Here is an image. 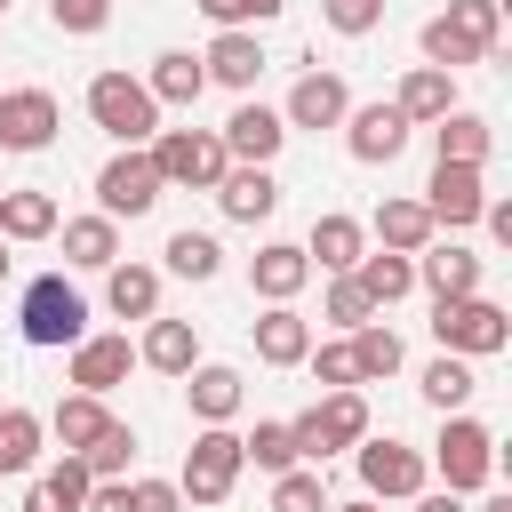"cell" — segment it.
<instances>
[{
  "mask_svg": "<svg viewBox=\"0 0 512 512\" xmlns=\"http://www.w3.org/2000/svg\"><path fill=\"white\" fill-rule=\"evenodd\" d=\"M16 328H24V344H40V352H72V344L88 336V296H80L64 272H40V280H24Z\"/></svg>",
  "mask_w": 512,
  "mask_h": 512,
  "instance_id": "cell-1",
  "label": "cell"
},
{
  "mask_svg": "<svg viewBox=\"0 0 512 512\" xmlns=\"http://www.w3.org/2000/svg\"><path fill=\"white\" fill-rule=\"evenodd\" d=\"M88 120H96L120 152H144V144L160 136V104H152V88L128 80V72H96V80H88Z\"/></svg>",
  "mask_w": 512,
  "mask_h": 512,
  "instance_id": "cell-2",
  "label": "cell"
},
{
  "mask_svg": "<svg viewBox=\"0 0 512 512\" xmlns=\"http://www.w3.org/2000/svg\"><path fill=\"white\" fill-rule=\"evenodd\" d=\"M424 472H440V488H448V496L488 488V480H496V432H488L480 416H440V440H432Z\"/></svg>",
  "mask_w": 512,
  "mask_h": 512,
  "instance_id": "cell-3",
  "label": "cell"
},
{
  "mask_svg": "<svg viewBox=\"0 0 512 512\" xmlns=\"http://www.w3.org/2000/svg\"><path fill=\"white\" fill-rule=\"evenodd\" d=\"M240 472H248L240 432H232V424H200V432H192V448H184L176 496H184V504H224V496L240 488Z\"/></svg>",
  "mask_w": 512,
  "mask_h": 512,
  "instance_id": "cell-4",
  "label": "cell"
},
{
  "mask_svg": "<svg viewBox=\"0 0 512 512\" xmlns=\"http://www.w3.org/2000/svg\"><path fill=\"white\" fill-rule=\"evenodd\" d=\"M144 152H152L160 184H184V192H216V184H224V168H232L216 128H160Z\"/></svg>",
  "mask_w": 512,
  "mask_h": 512,
  "instance_id": "cell-5",
  "label": "cell"
},
{
  "mask_svg": "<svg viewBox=\"0 0 512 512\" xmlns=\"http://www.w3.org/2000/svg\"><path fill=\"white\" fill-rule=\"evenodd\" d=\"M432 344L456 352V360H488V352L512 344V320L488 296H448V304H432Z\"/></svg>",
  "mask_w": 512,
  "mask_h": 512,
  "instance_id": "cell-6",
  "label": "cell"
},
{
  "mask_svg": "<svg viewBox=\"0 0 512 512\" xmlns=\"http://www.w3.org/2000/svg\"><path fill=\"white\" fill-rule=\"evenodd\" d=\"M288 432H296V456L304 464H328L336 448H360L368 440V400L360 392H320L304 416H288Z\"/></svg>",
  "mask_w": 512,
  "mask_h": 512,
  "instance_id": "cell-7",
  "label": "cell"
},
{
  "mask_svg": "<svg viewBox=\"0 0 512 512\" xmlns=\"http://www.w3.org/2000/svg\"><path fill=\"white\" fill-rule=\"evenodd\" d=\"M352 456H360V496H368V504H408V496H424V480H432V472H424V448H408V440H392V432H384V440H360Z\"/></svg>",
  "mask_w": 512,
  "mask_h": 512,
  "instance_id": "cell-8",
  "label": "cell"
},
{
  "mask_svg": "<svg viewBox=\"0 0 512 512\" xmlns=\"http://www.w3.org/2000/svg\"><path fill=\"white\" fill-rule=\"evenodd\" d=\"M168 184H160V168H152V152H112L104 168H96V216H152V200H160Z\"/></svg>",
  "mask_w": 512,
  "mask_h": 512,
  "instance_id": "cell-9",
  "label": "cell"
},
{
  "mask_svg": "<svg viewBox=\"0 0 512 512\" xmlns=\"http://www.w3.org/2000/svg\"><path fill=\"white\" fill-rule=\"evenodd\" d=\"M64 128V104L48 88H0V152H48Z\"/></svg>",
  "mask_w": 512,
  "mask_h": 512,
  "instance_id": "cell-10",
  "label": "cell"
},
{
  "mask_svg": "<svg viewBox=\"0 0 512 512\" xmlns=\"http://www.w3.org/2000/svg\"><path fill=\"white\" fill-rule=\"evenodd\" d=\"M480 208H488V176H480V168H464V160H432L424 216H432V224H448V232H464V224H480Z\"/></svg>",
  "mask_w": 512,
  "mask_h": 512,
  "instance_id": "cell-11",
  "label": "cell"
},
{
  "mask_svg": "<svg viewBox=\"0 0 512 512\" xmlns=\"http://www.w3.org/2000/svg\"><path fill=\"white\" fill-rule=\"evenodd\" d=\"M408 136H416V128H408L392 104H352V112H344V144H352L360 168H392V160L408 152Z\"/></svg>",
  "mask_w": 512,
  "mask_h": 512,
  "instance_id": "cell-12",
  "label": "cell"
},
{
  "mask_svg": "<svg viewBox=\"0 0 512 512\" xmlns=\"http://www.w3.org/2000/svg\"><path fill=\"white\" fill-rule=\"evenodd\" d=\"M216 136H224V160H232V168H272V152L288 144V120H280L272 104H240Z\"/></svg>",
  "mask_w": 512,
  "mask_h": 512,
  "instance_id": "cell-13",
  "label": "cell"
},
{
  "mask_svg": "<svg viewBox=\"0 0 512 512\" xmlns=\"http://www.w3.org/2000/svg\"><path fill=\"white\" fill-rule=\"evenodd\" d=\"M416 280L432 288V304L480 296V248H464V240H424V248H416Z\"/></svg>",
  "mask_w": 512,
  "mask_h": 512,
  "instance_id": "cell-14",
  "label": "cell"
},
{
  "mask_svg": "<svg viewBox=\"0 0 512 512\" xmlns=\"http://www.w3.org/2000/svg\"><path fill=\"white\" fill-rule=\"evenodd\" d=\"M128 368H136V344H128V336H80L64 376H72V392H96V400H104L112 384H128Z\"/></svg>",
  "mask_w": 512,
  "mask_h": 512,
  "instance_id": "cell-15",
  "label": "cell"
},
{
  "mask_svg": "<svg viewBox=\"0 0 512 512\" xmlns=\"http://www.w3.org/2000/svg\"><path fill=\"white\" fill-rule=\"evenodd\" d=\"M304 280H312V264H304V248H296V240H264V248L248 256V288H256L264 304H296V296H304Z\"/></svg>",
  "mask_w": 512,
  "mask_h": 512,
  "instance_id": "cell-16",
  "label": "cell"
},
{
  "mask_svg": "<svg viewBox=\"0 0 512 512\" xmlns=\"http://www.w3.org/2000/svg\"><path fill=\"white\" fill-rule=\"evenodd\" d=\"M184 400H192L200 424H232L240 400H248V376L224 368V360H200V368H184Z\"/></svg>",
  "mask_w": 512,
  "mask_h": 512,
  "instance_id": "cell-17",
  "label": "cell"
},
{
  "mask_svg": "<svg viewBox=\"0 0 512 512\" xmlns=\"http://www.w3.org/2000/svg\"><path fill=\"white\" fill-rule=\"evenodd\" d=\"M344 112H352V88L336 80V72H304L296 88H288V128H344Z\"/></svg>",
  "mask_w": 512,
  "mask_h": 512,
  "instance_id": "cell-18",
  "label": "cell"
},
{
  "mask_svg": "<svg viewBox=\"0 0 512 512\" xmlns=\"http://www.w3.org/2000/svg\"><path fill=\"white\" fill-rule=\"evenodd\" d=\"M304 352H312V320L296 304H264L256 312V360L264 368H304Z\"/></svg>",
  "mask_w": 512,
  "mask_h": 512,
  "instance_id": "cell-19",
  "label": "cell"
},
{
  "mask_svg": "<svg viewBox=\"0 0 512 512\" xmlns=\"http://www.w3.org/2000/svg\"><path fill=\"white\" fill-rule=\"evenodd\" d=\"M368 256V224L360 216H312V240H304V264H320V272H352Z\"/></svg>",
  "mask_w": 512,
  "mask_h": 512,
  "instance_id": "cell-20",
  "label": "cell"
},
{
  "mask_svg": "<svg viewBox=\"0 0 512 512\" xmlns=\"http://www.w3.org/2000/svg\"><path fill=\"white\" fill-rule=\"evenodd\" d=\"M200 72H208L216 88H240V96H248L256 72H264V40H256V32H216L208 56H200Z\"/></svg>",
  "mask_w": 512,
  "mask_h": 512,
  "instance_id": "cell-21",
  "label": "cell"
},
{
  "mask_svg": "<svg viewBox=\"0 0 512 512\" xmlns=\"http://www.w3.org/2000/svg\"><path fill=\"white\" fill-rule=\"evenodd\" d=\"M56 232H64V264L72 272H112L120 264V224L112 216H64Z\"/></svg>",
  "mask_w": 512,
  "mask_h": 512,
  "instance_id": "cell-22",
  "label": "cell"
},
{
  "mask_svg": "<svg viewBox=\"0 0 512 512\" xmlns=\"http://www.w3.org/2000/svg\"><path fill=\"white\" fill-rule=\"evenodd\" d=\"M48 424V440L64 448V456H88L96 440H104V424H112V408L96 400V392H72V400H56V416H40Z\"/></svg>",
  "mask_w": 512,
  "mask_h": 512,
  "instance_id": "cell-23",
  "label": "cell"
},
{
  "mask_svg": "<svg viewBox=\"0 0 512 512\" xmlns=\"http://www.w3.org/2000/svg\"><path fill=\"white\" fill-rule=\"evenodd\" d=\"M64 216H56V192L40 184H0V240H48Z\"/></svg>",
  "mask_w": 512,
  "mask_h": 512,
  "instance_id": "cell-24",
  "label": "cell"
},
{
  "mask_svg": "<svg viewBox=\"0 0 512 512\" xmlns=\"http://www.w3.org/2000/svg\"><path fill=\"white\" fill-rule=\"evenodd\" d=\"M392 112H400L408 128H432V120H448V112H456V80H448V72H432V64H416V72L400 80Z\"/></svg>",
  "mask_w": 512,
  "mask_h": 512,
  "instance_id": "cell-25",
  "label": "cell"
},
{
  "mask_svg": "<svg viewBox=\"0 0 512 512\" xmlns=\"http://www.w3.org/2000/svg\"><path fill=\"white\" fill-rule=\"evenodd\" d=\"M216 208H224L232 224H264V216L280 208V184H272V168H224V184H216Z\"/></svg>",
  "mask_w": 512,
  "mask_h": 512,
  "instance_id": "cell-26",
  "label": "cell"
},
{
  "mask_svg": "<svg viewBox=\"0 0 512 512\" xmlns=\"http://www.w3.org/2000/svg\"><path fill=\"white\" fill-rule=\"evenodd\" d=\"M136 360L160 368V376H184V368H200V328H192V320H144Z\"/></svg>",
  "mask_w": 512,
  "mask_h": 512,
  "instance_id": "cell-27",
  "label": "cell"
},
{
  "mask_svg": "<svg viewBox=\"0 0 512 512\" xmlns=\"http://www.w3.org/2000/svg\"><path fill=\"white\" fill-rule=\"evenodd\" d=\"M144 88H152V104H200L208 72H200V56H192V48H160V56H152V72H144Z\"/></svg>",
  "mask_w": 512,
  "mask_h": 512,
  "instance_id": "cell-28",
  "label": "cell"
},
{
  "mask_svg": "<svg viewBox=\"0 0 512 512\" xmlns=\"http://www.w3.org/2000/svg\"><path fill=\"white\" fill-rule=\"evenodd\" d=\"M368 232H376V248H392V256H416L424 240H440V224L424 216V200H384Z\"/></svg>",
  "mask_w": 512,
  "mask_h": 512,
  "instance_id": "cell-29",
  "label": "cell"
},
{
  "mask_svg": "<svg viewBox=\"0 0 512 512\" xmlns=\"http://www.w3.org/2000/svg\"><path fill=\"white\" fill-rule=\"evenodd\" d=\"M352 280H360V296L384 312V304H400L408 288H416V256H392V248H368L360 264H352Z\"/></svg>",
  "mask_w": 512,
  "mask_h": 512,
  "instance_id": "cell-30",
  "label": "cell"
},
{
  "mask_svg": "<svg viewBox=\"0 0 512 512\" xmlns=\"http://www.w3.org/2000/svg\"><path fill=\"white\" fill-rule=\"evenodd\" d=\"M104 304L120 320H160V272L152 264H112L104 272Z\"/></svg>",
  "mask_w": 512,
  "mask_h": 512,
  "instance_id": "cell-31",
  "label": "cell"
},
{
  "mask_svg": "<svg viewBox=\"0 0 512 512\" xmlns=\"http://www.w3.org/2000/svg\"><path fill=\"white\" fill-rule=\"evenodd\" d=\"M488 144H496V128H488L480 112H464V104H456L448 120H432V152H440V160H464V168H480V160H488Z\"/></svg>",
  "mask_w": 512,
  "mask_h": 512,
  "instance_id": "cell-32",
  "label": "cell"
},
{
  "mask_svg": "<svg viewBox=\"0 0 512 512\" xmlns=\"http://www.w3.org/2000/svg\"><path fill=\"white\" fill-rule=\"evenodd\" d=\"M344 344H352V368H360V384H376V376H400V360H408V344H400L384 320H360Z\"/></svg>",
  "mask_w": 512,
  "mask_h": 512,
  "instance_id": "cell-33",
  "label": "cell"
},
{
  "mask_svg": "<svg viewBox=\"0 0 512 512\" xmlns=\"http://www.w3.org/2000/svg\"><path fill=\"white\" fill-rule=\"evenodd\" d=\"M40 440H48V424H40L32 408H0V480L32 472V464H40Z\"/></svg>",
  "mask_w": 512,
  "mask_h": 512,
  "instance_id": "cell-34",
  "label": "cell"
},
{
  "mask_svg": "<svg viewBox=\"0 0 512 512\" xmlns=\"http://www.w3.org/2000/svg\"><path fill=\"white\" fill-rule=\"evenodd\" d=\"M416 48H424V64H432V72H448V80H456L464 64H488V48H472V40H464L448 16H432V24L416 32Z\"/></svg>",
  "mask_w": 512,
  "mask_h": 512,
  "instance_id": "cell-35",
  "label": "cell"
},
{
  "mask_svg": "<svg viewBox=\"0 0 512 512\" xmlns=\"http://www.w3.org/2000/svg\"><path fill=\"white\" fill-rule=\"evenodd\" d=\"M160 256H168V272H176V280H216V272H224L216 232H192V224H184V232H168V248H160Z\"/></svg>",
  "mask_w": 512,
  "mask_h": 512,
  "instance_id": "cell-36",
  "label": "cell"
},
{
  "mask_svg": "<svg viewBox=\"0 0 512 512\" xmlns=\"http://www.w3.org/2000/svg\"><path fill=\"white\" fill-rule=\"evenodd\" d=\"M416 384H424V400H432L440 416H464V400H472V384H480V376H472V360L440 352V360H432V368H424Z\"/></svg>",
  "mask_w": 512,
  "mask_h": 512,
  "instance_id": "cell-37",
  "label": "cell"
},
{
  "mask_svg": "<svg viewBox=\"0 0 512 512\" xmlns=\"http://www.w3.org/2000/svg\"><path fill=\"white\" fill-rule=\"evenodd\" d=\"M240 456H248L256 472H272V480L304 464V456H296V432H288L280 416H272V424H256V432H240Z\"/></svg>",
  "mask_w": 512,
  "mask_h": 512,
  "instance_id": "cell-38",
  "label": "cell"
},
{
  "mask_svg": "<svg viewBox=\"0 0 512 512\" xmlns=\"http://www.w3.org/2000/svg\"><path fill=\"white\" fill-rule=\"evenodd\" d=\"M320 320H328V328H344V336H352V328H360V320H376V304H368V296H360V280H352V272H328V296H320Z\"/></svg>",
  "mask_w": 512,
  "mask_h": 512,
  "instance_id": "cell-39",
  "label": "cell"
},
{
  "mask_svg": "<svg viewBox=\"0 0 512 512\" xmlns=\"http://www.w3.org/2000/svg\"><path fill=\"white\" fill-rule=\"evenodd\" d=\"M272 512H328V480H320V464L280 472V480H272Z\"/></svg>",
  "mask_w": 512,
  "mask_h": 512,
  "instance_id": "cell-40",
  "label": "cell"
},
{
  "mask_svg": "<svg viewBox=\"0 0 512 512\" xmlns=\"http://www.w3.org/2000/svg\"><path fill=\"white\" fill-rule=\"evenodd\" d=\"M128 456H136V432L112 416V424H104V440H96L80 464H88V480H120V472H128Z\"/></svg>",
  "mask_w": 512,
  "mask_h": 512,
  "instance_id": "cell-41",
  "label": "cell"
},
{
  "mask_svg": "<svg viewBox=\"0 0 512 512\" xmlns=\"http://www.w3.org/2000/svg\"><path fill=\"white\" fill-rule=\"evenodd\" d=\"M448 24H456L472 48H496V32H504V0H448Z\"/></svg>",
  "mask_w": 512,
  "mask_h": 512,
  "instance_id": "cell-42",
  "label": "cell"
},
{
  "mask_svg": "<svg viewBox=\"0 0 512 512\" xmlns=\"http://www.w3.org/2000/svg\"><path fill=\"white\" fill-rule=\"evenodd\" d=\"M288 0H200V16L216 24V32H256V24H272Z\"/></svg>",
  "mask_w": 512,
  "mask_h": 512,
  "instance_id": "cell-43",
  "label": "cell"
},
{
  "mask_svg": "<svg viewBox=\"0 0 512 512\" xmlns=\"http://www.w3.org/2000/svg\"><path fill=\"white\" fill-rule=\"evenodd\" d=\"M312 384L320 392H360V368H352V344H312Z\"/></svg>",
  "mask_w": 512,
  "mask_h": 512,
  "instance_id": "cell-44",
  "label": "cell"
},
{
  "mask_svg": "<svg viewBox=\"0 0 512 512\" xmlns=\"http://www.w3.org/2000/svg\"><path fill=\"white\" fill-rule=\"evenodd\" d=\"M40 488H48V496H56V504H64V512H80V504H88V488H96V480H88V464H80V456H56V464H48V472H40Z\"/></svg>",
  "mask_w": 512,
  "mask_h": 512,
  "instance_id": "cell-45",
  "label": "cell"
},
{
  "mask_svg": "<svg viewBox=\"0 0 512 512\" xmlns=\"http://www.w3.org/2000/svg\"><path fill=\"white\" fill-rule=\"evenodd\" d=\"M320 16H328V32L360 40V32H376V24H384V0H320Z\"/></svg>",
  "mask_w": 512,
  "mask_h": 512,
  "instance_id": "cell-46",
  "label": "cell"
},
{
  "mask_svg": "<svg viewBox=\"0 0 512 512\" xmlns=\"http://www.w3.org/2000/svg\"><path fill=\"white\" fill-rule=\"evenodd\" d=\"M48 16H56V32L88 40V32H104V24H112V0H48Z\"/></svg>",
  "mask_w": 512,
  "mask_h": 512,
  "instance_id": "cell-47",
  "label": "cell"
},
{
  "mask_svg": "<svg viewBox=\"0 0 512 512\" xmlns=\"http://www.w3.org/2000/svg\"><path fill=\"white\" fill-rule=\"evenodd\" d=\"M128 512H184L176 480H128Z\"/></svg>",
  "mask_w": 512,
  "mask_h": 512,
  "instance_id": "cell-48",
  "label": "cell"
},
{
  "mask_svg": "<svg viewBox=\"0 0 512 512\" xmlns=\"http://www.w3.org/2000/svg\"><path fill=\"white\" fill-rule=\"evenodd\" d=\"M80 512H128V480H96Z\"/></svg>",
  "mask_w": 512,
  "mask_h": 512,
  "instance_id": "cell-49",
  "label": "cell"
},
{
  "mask_svg": "<svg viewBox=\"0 0 512 512\" xmlns=\"http://www.w3.org/2000/svg\"><path fill=\"white\" fill-rule=\"evenodd\" d=\"M408 504H416V512H472V504L448 496V488H424V496H408Z\"/></svg>",
  "mask_w": 512,
  "mask_h": 512,
  "instance_id": "cell-50",
  "label": "cell"
},
{
  "mask_svg": "<svg viewBox=\"0 0 512 512\" xmlns=\"http://www.w3.org/2000/svg\"><path fill=\"white\" fill-rule=\"evenodd\" d=\"M328 512H376V504H368V496H352V504H328Z\"/></svg>",
  "mask_w": 512,
  "mask_h": 512,
  "instance_id": "cell-51",
  "label": "cell"
},
{
  "mask_svg": "<svg viewBox=\"0 0 512 512\" xmlns=\"http://www.w3.org/2000/svg\"><path fill=\"white\" fill-rule=\"evenodd\" d=\"M480 512H512V496H488V504H480Z\"/></svg>",
  "mask_w": 512,
  "mask_h": 512,
  "instance_id": "cell-52",
  "label": "cell"
},
{
  "mask_svg": "<svg viewBox=\"0 0 512 512\" xmlns=\"http://www.w3.org/2000/svg\"><path fill=\"white\" fill-rule=\"evenodd\" d=\"M0 280H8V240H0Z\"/></svg>",
  "mask_w": 512,
  "mask_h": 512,
  "instance_id": "cell-53",
  "label": "cell"
},
{
  "mask_svg": "<svg viewBox=\"0 0 512 512\" xmlns=\"http://www.w3.org/2000/svg\"><path fill=\"white\" fill-rule=\"evenodd\" d=\"M0 16H8V0H0Z\"/></svg>",
  "mask_w": 512,
  "mask_h": 512,
  "instance_id": "cell-54",
  "label": "cell"
}]
</instances>
